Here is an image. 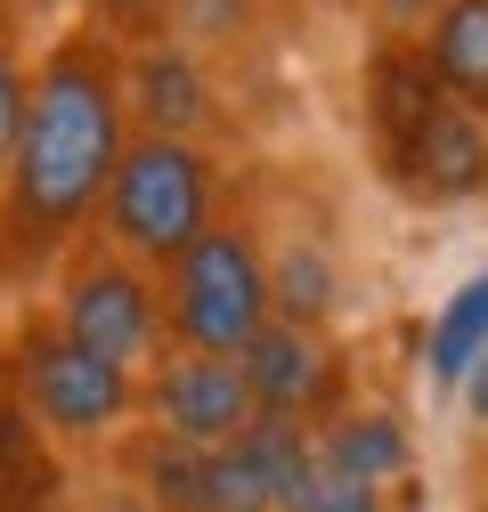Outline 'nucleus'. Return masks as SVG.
<instances>
[{"mask_svg":"<svg viewBox=\"0 0 488 512\" xmlns=\"http://www.w3.org/2000/svg\"><path fill=\"white\" fill-rule=\"evenodd\" d=\"M122 122H131V98H122L114 41L98 25L66 33L25 90V139L9 163V212H0L9 244L49 252L66 228H82L106 204V179H114L122 147H131Z\"/></svg>","mask_w":488,"mask_h":512,"instance_id":"obj_1","label":"nucleus"},{"mask_svg":"<svg viewBox=\"0 0 488 512\" xmlns=\"http://www.w3.org/2000/svg\"><path fill=\"white\" fill-rule=\"evenodd\" d=\"M212 228V155L188 139H155L139 131L122 147L114 179H106V236L122 261H155L171 269L179 252Z\"/></svg>","mask_w":488,"mask_h":512,"instance_id":"obj_2","label":"nucleus"},{"mask_svg":"<svg viewBox=\"0 0 488 512\" xmlns=\"http://www.w3.org/2000/svg\"><path fill=\"white\" fill-rule=\"evenodd\" d=\"M277 317L269 301V261L244 228H204L188 252L171 261V293H163V326L188 358H244L261 326Z\"/></svg>","mask_w":488,"mask_h":512,"instance_id":"obj_3","label":"nucleus"},{"mask_svg":"<svg viewBox=\"0 0 488 512\" xmlns=\"http://www.w3.org/2000/svg\"><path fill=\"white\" fill-rule=\"evenodd\" d=\"M9 391L25 399V415L57 439H90V431H114L122 415L139 407L131 391V366H114L98 350H82L66 326H25L17 334V358H9Z\"/></svg>","mask_w":488,"mask_h":512,"instance_id":"obj_4","label":"nucleus"},{"mask_svg":"<svg viewBox=\"0 0 488 512\" xmlns=\"http://www.w3.org/2000/svg\"><path fill=\"white\" fill-rule=\"evenodd\" d=\"M155 293H147V277L122 261V252H106V244H90L82 261L66 269V293H57V326H66L82 350H98V358H114V366H131V358H147L155 350Z\"/></svg>","mask_w":488,"mask_h":512,"instance_id":"obj_5","label":"nucleus"},{"mask_svg":"<svg viewBox=\"0 0 488 512\" xmlns=\"http://www.w3.org/2000/svg\"><path fill=\"white\" fill-rule=\"evenodd\" d=\"M391 179H399V196L415 204H464V196H488V131H480V114L440 98V114L423 122L415 139L383 147Z\"/></svg>","mask_w":488,"mask_h":512,"instance_id":"obj_6","label":"nucleus"},{"mask_svg":"<svg viewBox=\"0 0 488 512\" xmlns=\"http://www.w3.org/2000/svg\"><path fill=\"white\" fill-rule=\"evenodd\" d=\"M147 399H155L163 431L188 439V447H228V439H244V431L261 423L253 382H244L236 358H171Z\"/></svg>","mask_w":488,"mask_h":512,"instance_id":"obj_7","label":"nucleus"},{"mask_svg":"<svg viewBox=\"0 0 488 512\" xmlns=\"http://www.w3.org/2000/svg\"><path fill=\"white\" fill-rule=\"evenodd\" d=\"M236 366H244V382H253V407H261V415H293V423H301L310 399H326V382H334L326 342H318L310 326H285V317H269V326L244 342Z\"/></svg>","mask_w":488,"mask_h":512,"instance_id":"obj_8","label":"nucleus"},{"mask_svg":"<svg viewBox=\"0 0 488 512\" xmlns=\"http://www.w3.org/2000/svg\"><path fill=\"white\" fill-rule=\"evenodd\" d=\"M122 98H131V114L155 139H188V131L212 122V82L179 41H155L139 66H122Z\"/></svg>","mask_w":488,"mask_h":512,"instance_id":"obj_9","label":"nucleus"},{"mask_svg":"<svg viewBox=\"0 0 488 512\" xmlns=\"http://www.w3.org/2000/svg\"><path fill=\"white\" fill-rule=\"evenodd\" d=\"M423 66H432V82L456 106H488V0H448L432 17Z\"/></svg>","mask_w":488,"mask_h":512,"instance_id":"obj_10","label":"nucleus"},{"mask_svg":"<svg viewBox=\"0 0 488 512\" xmlns=\"http://www.w3.org/2000/svg\"><path fill=\"white\" fill-rule=\"evenodd\" d=\"M318 464H334V472H350V480H391L399 464H407V431H399V415H342L334 431H326V447H318Z\"/></svg>","mask_w":488,"mask_h":512,"instance_id":"obj_11","label":"nucleus"},{"mask_svg":"<svg viewBox=\"0 0 488 512\" xmlns=\"http://www.w3.org/2000/svg\"><path fill=\"white\" fill-rule=\"evenodd\" d=\"M57 496V472L41 456V423L25 415L17 391H0V504H49Z\"/></svg>","mask_w":488,"mask_h":512,"instance_id":"obj_12","label":"nucleus"},{"mask_svg":"<svg viewBox=\"0 0 488 512\" xmlns=\"http://www.w3.org/2000/svg\"><path fill=\"white\" fill-rule=\"evenodd\" d=\"M488 350V277L456 285V301L432 317V342H423V366H432V382H464Z\"/></svg>","mask_w":488,"mask_h":512,"instance_id":"obj_13","label":"nucleus"},{"mask_svg":"<svg viewBox=\"0 0 488 512\" xmlns=\"http://www.w3.org/2000/svg\"><path fill=\"white\" fill-rule=\"evenodd\" d=\"M269 301H277L285 326H310L318 334V317L334 309V261H326L318 244H293L285 261L269 269Z\"/></svg>","mask_w":488,"mask_h":512,"instance_id":"obj_14","label":"nucleus"},{"mask_svg":"<svg viewBox=\"0 0 488 512\" xmlns=\"http://www.w3.org/2000/svg\"><path fill=\"white\" fill-rule=\"evenodd\" d=\"M204 512H277V488H269V472L253 464V447H244V439L212 447V472H204Z\"/></svg>","mask_w":488,"mask_h":512,"instance_id":"obj_15","label":"nucleus"},{"mask_svg":"<svg viewBox=\"0 0 488 512\" xmlns=\"http://www.w3.org/2000/svg\"><path fill=\"white\" fill-rule=\"evenodd\" d=\"M204 472H212V447L163 439L155 456H147V496H155V512H204Z\"/></svg>","mask_w":488,"mask_h":512,"instance_id":"obj_16","label":"nucleus"},{"mask_svg":"<svg viewBox=\"0 0 488 512\" xmlns=\"http://www.w3.org/2000/svg\"><path fill=\"white\" fill-rule=\"evenodd\" d=\"M277 512H383V496L366 480H350V472H334V464H310L277 496Z\"/></svg>","mask_w":488,"mask_h":512,"instance_id":"obj_17","label":"nucleus"},{"mask_svg":"<svg viewBox=\"0 0 488 512\" xmlns=\"http://www.w3.org/2000/svg\"><path fill=\"white\" fill-rule=\"evenodd\" d=\"M25 74L0 57V179H9V163H17V139H25Z\"/></svg>","mask_w":488,"mask_h":512,"instance_id":"obj_18","label":"nucleus"},{"mask_svg":"<svg viewBox=\"0 0 488 512\" xmlns=\"http://www.w3.org/2000/svg\"><path fill=\"white\" fill-rule=\"evenodd\" d=\"M90 9L106 17V25H122V33H139V25H155L171 0H90Z\"/></svg>","mask_w":488,"mask_h":512,"instance_id":"obj_19","label":"nucleus"},{"mask_svg":"<svg viewBox=\"0 0 488 512\" xmlns=\"http://www.w3.org/2000/svg\"><path fill=\"white\" fill-rule=\"evenodd\" d=\"M464 399H472V415H480V423H488V350H480V366H472V374H464Z\"/></svg>","mask_w":488,"mask_h":512,"instance_id":"obj_20","label":"nucleus"},{"mask_svg":"<svg viewBox=\"0 0 488 512\" xmlns=\"http://www.w3.org/2000/svg\"><path fill=\"white\" fill-rule=\"evenodd\" d=\"M391 9H399V17H415V9H423V0H391Z\"/></svg>","mask_w":488,"mask_h":512,"instance_id":"obj_21","label":"nucleus"},{"mask_svg":"<svg viewBox=\"0 0 488 512\" xmlns=\"http://www.w3.org/2000/svg\"><path fill=\"white\" fill-rule=\"evenodd\" d=\"M17 9H49V0H17Z\"/></svg>","mask_w":488,"mask_h":512,"instance_id":"obj_22","label":"nucleus"},{"mask_svg":"<svg viewBox=\"0 0 488 512\" xmlns=\"http://www.w3.org/2000/svg\"><path fill=\"white\" fill-rule=\"evenodd\" d=\"M480 512H488V504H480Z\"/></svg>","mask_w":488,"mask_h":512,"instance_id":"obj_23","label":"nucleus"}]
</instances>
